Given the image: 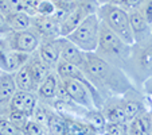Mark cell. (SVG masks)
Segmentation results:
<instances>
[{
	"mask_svg": "<svg viewBox=\"0 0 152 135\" xmlns=\"http://www.w3.org/2000/svg\"><path fill=\"white\" fill-rule=\"evenodd\" d=\"M63 118L66 122V134L65 135H100L82 118L73 115H63Z\"/></svg>",
	"mask_w": 152,
	"mask_h": 135,
	"instance_id": "16",
	"label": "cell"
},
{
	"mask_svg": "<svg viewBox=\"0 0 152 135\" xmlns=\"http://www.w3.org/2000/svg\"><path fill=\"white\" fill-rule=\"evenodd\" d=\"M94 53L102 60H105L106 62L124 70L125 63L129 58V53H131V45L123 41L105 24L101 23L98 46Z\"/></svg>",
	"mask_w": 152,
	"mask_h": 135,
	"instance_id": "3",
	"label": "cell"
},
{
	"mask_svg": "<svg viewBox=\"0 0 152 135\" xmlns=\"http://www.w3.org/2000/svg\"><path fill=\"white\" fill-rule=\"evenodd\" d=\"M6 20L11 31H23L32 26V16L24 11H16L6 15Z\"/></svg>",
	"mask_w": 152,
	"mask_h": 135,
	"instance_id": "19",
	"label": "cell"
},
{
	"mask_svg": "<svg viewBox=\"0 0 152 135\" xmlns=\"http://www.w3.org/2000/svg\"><path fill=\"white\" fill-rule=\"evenodd\" d=\"M58 84H59V76L57 75L55 70H53V72L42 81V84L38 86L37 95L42 103L50 104L57 99Z\"/></svg>",
	"mask_w": 152,
	"mask_h": 135,
	"instance_id": "14",
	"label": "cell"
},
{
	"mask_svg": "<svg viewBox=\"0 0 152 135\" xmlns=\"http://www.w3.org/2000/svg\"><path fill=\"white\" fill-rule=\"evenodd\" d=\"M31 54L14 52L7 45L4 37H0V70L7 73H15L26 65Z\"/></svg>",
	"mask_w": 152,
	"mask_h": 135,
	"instance_id": "7",
	"label": "cell"
},
{
	"mask_svg": "<svg viewBox=\"0 0 152 135\" xmlns=\"http://www.w3.org/2000/svg\"><path fill=\"white\" fill-rule=\"evenodd\" d=\"M102 135H112V134H106V132H105V134H102Z\"/></svg>",
	"mask_w": 152,
	"mask_h": 135,
	"instance_id": "36",
	"label": "cell"
},
{
	"mask_svg": "<svg viewBox=\"0 0 152 135\" xmlns=\"http://www.w3.org/2000/svg\"><path fill=\"white\" fill-rule=\"evenodd\" d=\"M10 31H11V30H10L8 24H7L6 15H4L3 12H0V37H4V35H7Z\"/></svg>",
	"mask_w": 152,
	"mask_h": 135,
	"instance_id": "30",
	"label": "cell"
},
{
	"mask_svg": "<svg viewBox=\"0 0 152 135\" xmlns=\"http://www.w3.org/2000/svg\"><path fill=\"white\" fill-rule=\"evenodd\" d=\"M4 39L11 50L26 54L35 53L42 42L40 37L32 29L23 31H10L7 35H4Z\"/></svg>",
	"mask_w": 152,
	"mask_h": 135,
	"instance_id": "6",
	"label": "cell"
},
{
	"mask_svg": "<svg viewBox=\"0 0 152 135\" xmlns=\"http://www.w3.org/2000/svg\"><path fill=\"white\" fill-rule=\"evenodd\" d=\"M15 75V81H16L18 91H27V92H35L38 91V84L34 78V75L31 72V68L27 61L26 65H23Z\"/></svg>",
	"mask_w": 152,
	"mask_h": 135,
	"instance_id": "18",
	"label": "cell"
},
{
	"mask_svg": "<svg viewBox=\"0 0 152 135\" xmlns=\"http://www.w3.org/2000/svg\"><path fill=\"white\" fill-rule=\"evenodd\" d=\"M28 65H30V68H31V72H32V75H34V78H35V81H37L38 86H39L40 84H42V81L53 72L49 66L42 61V58L39 57L38 52L32 53V54L30 55Z\"/></svg>",
	"mask_w": 152,
	"mask_h": 135,
	"instance_id": "20",
	"label": "cell"
},
{
	"mask_svg": "<svg viewBox=\"0 0 152 135\" xmlns=\"http://www.w3.org/2000/svg\"><path fill=\"white\" fill-rule=\"evenodd\" d=\"M100 29L101 22L98 19L97 14H92L86 18L77 29L73 30L66 38L72 41L74 45H77L82 52L94 53L98 46Z\"/></svg>",
	"mask_w": 152,
	"mask_h": 135,
	"instance_id": "5",
	"label": "cell"
},
{
	"mask_svg": "<svg viewBox=\"0 0 152 135\" xmlns=\"http://www.w3.org/2000/svg\"><path fill=\"white\" fill-rule=\"evenodd\" d=\"M105 132L112 135H129L128 123H108L105 127Z\"/></svg>",
	"mask_w": 152,
	"mask_h": 135,
	"instance_id": "26",
	"label": "cell"
},
{
	"mask_svg": "<svg viewBox=\"0 0 152 135\" xmlns=\"http://www.w3.org/2000/svg\"><path fill=\"white\" fill-rule=\"evenodd\" d=\"M104 116L108 123H128L125 111H124L121 96H110L101 107Z\"/></svg>",
	"mask_w": 152,
	"mask_h": 135,
	"instance_id": "9",
	"label": "cell"
},
{
	"mask_svg": "<svg viewBox=\"0 0 152 135\" xmlns=\"http://www.w3.org/2000/svg\"><path fill=\"white\" fill-rule=\"evenodd\" d=\"M124 72L128 75L136 88L141 85L152 76V37L141 42L131 45L129 58L125 63Z\"/></svg>",
	"mask_w": 152,
	"mask_h": 135,
	"instance_id": "2",
	"label": "cell"
},
{
	"mask_svg": "<svg viewBox=\"0 0 152 135\" xmlns=\"http://www.w3.org/2000/svg\"><path fill=\"white\" fill-rule=\"evenodd\" d=\"M59 38H58V39H51V41H42L37 50L39 57L42 58V61L46 63L51 70L57 69L58 62L61 61Z\"/></svg>",
	"mask_w": 152,
	"mask_h": 135,
	"instance_id": "10",
	"label": "cell"
},
{
	"mask_svg": "<svg viewBox=\"0 0 152 135\" xmlns=\"http://www.w3.org/2000/svg\"><path fill=\"white\" fill-rule=\"evenodd\" d=\"M38 103H39V97L35 92H27V91H18L14 95L11 103H10V108L12 111H20L24 112L27 115L31 116L34 109L37 108Z\"/></svg>",
	"mask_w": 152,
	"mask_h": 135,
	"instance_id": "11",
	"label": "cell"
},
{
	"mask_svg": "<svg viewBox=\"0 0 152 135\" xmlns=\"http://www.w3.org/2000/svg\"><path fill=\"white\" fill-rule=\"evenodd\" d=\"M97 16L102 24H105L109 30L117 34L123 41L129 45H133V34L131 30L129 14L120 6H115L110 3L101 4L97 10Z\"/></svg>",
	"mask_w": 152,
	"mask_h": 135,
	"instance_id": "4",
	"label": "cell"
},
{
	"mask_svg": "<svg viewBox=\"0 0 152 135\" xmlns=\"http://www.w3.org/2000/svg\"><path fill=\"white\" fill-rule=\"evenodd\" d=\"M31 29L39 35L42 41L58 39L61 37V23L54 16L35 15L32 16Z\"/></svg>",
	"mask_w": 152,
	"mask_h": 135,
	"instance_id": "8",
	"label": "cell"
},
{
	"mask_svg": "<svg viewBox=\"0 0 152 135\" xmlns=\"http://www.w3.org/2000/svg\"><path fill=\"white\" fill-rule=\"evenodd\" d=\"M0 73H1V70H0Z\"/></svg>",
	"mask_w": 152,
	"mask_h": 135,
	"instance_id": "39",
	"label": "cell"
},
{
	"mask_svg": "<svg viewBox=\"0 0 152 135\" xmlns=\"http://www.w3.org/2000/svg\"><path fill=\"white\" fill-rule=\"evenodd\" d=\"M151 31H152V26H151Z\"/></svg>",
	"mask_w": 152,
	"mask_h": 135,
	"instance_id": "38",
	"label": "cell"
},
{
	"mask_svg": "<svg viewBox=\"0 0 152 135\" xmlns=\"http://www.w3.org/2000/svg\"><path fill=\"white\" fill-rule=\"evenodd\" d=\"M18 92L16 81H15L14 73H7L1 72L0 73V101L10 108V103H11L14 95Z\"/></svg>",
	"mask_w": 152,
	"mask_h": 135,
	"instance_id": "17",
	"label": "cell"
},
{
	"mask_svg": "<svg viewBox=\"0 0 152 135\" xmlns=\"http://www.w3.org/2000/svg\"><path fill=\"white\" fill-rule=\"evenodd\" d=\"M98 3H100V6L101 4H105V3H108V1H109V0H97Z\"/></svg>",
	"mask_w": 152,
	"mask_h": 135,
	"instance_id": "34",
	"label": "cell"
},
{
	"mask_svg": "<svg viewBox=\"0 0 152 135\" xmlns=\"http://www.w3.org/2000/svg\"><path fill=\"white\" fill-rule=\"evenodd\" d=\"M6 115L8 116V119L12 122V124H14L15 127H18L19 130H22V131L26 128L27 123L31 120V116L27 115V114H24V112H20V111H12V109H8V112H7Z\"/></svg>",
	"mask_w": 152,
	"mask_h": 135,
	"instance_id": "23",
	"label": "cell"
},
{
	"mask_svg": "<svg viewBox=\"0 0 152 135\" xmlns=\"http://www.w3.org/2000/svg\"><path fill=\"white\" fill-rule=\"evenodd\" d=\"M59 45H61V60L81 68V65L83 63V60H85L86 53L82 52L77 45H74L66 37L59 38Z\"/></svg>",
	"mask_w": 152,
	"mask_h": 135,
	"instance_id": "12",
	"label": "cell"
},
{
	"mask_svg": "<svg viewBox=\"0 0 152 135\" xmlns=\"http://www.w3.org/2000/svg\"><path fill=\"white\" fill-rule=\"evenodd\" d=\"M108 3H110V4H115V6H120V7H121V4L124 3V0H109Z\"/></svg>",
	"mask_w": 152,
	"mask_h": 135,
	"instance_id": "33",
	"label": "cell"
},
{
	"mask_svg": "<svg viewBox=\"0 0 152 135\" xmlns=\"http://www.w3.org/2000/svg\"><path fill=\"white\" fill-rule=\"evenodd\" d=\"M82 119L88 122L100 135H102L105 132V127L108 124V122H106L105 116H104L102 111L100 108L86 109L85 114L82 115Z\"/></svg>",
	"mask_w": 152,
	"mask_h": 135,
	"instance_id": "21",
	"label": "cell"
},
{
	"mask_svg": "<svg viewBox=\"0 0 152 135\" xmlns=\"http://www.w3.org/2000/svg\"><path fill=\"white\" fill-rule=\"evenodd\" d=\"M141 92L147 96V97H152V76L141 85Z\"/></svg>",
	"mask_w": 152,
	"mask_h": 135,
	"instance_id": "31",
	"label": "cell"
},
{
	"mask_svg": "<svg viewBox=\"0 0 152 135\" xmlns=\"http://www.w3.org/2000/svg\"><path fill=\"white\" fill-rule=\"evenodd\" d=\"M129 135H152V114L151 108H145L136 118L128 122Z\"/></svg>",
	"mask_w": 152,
	"mask_h": 135,
	"instance_id": "15",
	"label": "cell"
},
{
	"mask_svg": "<svg viewBox=\"0 0 152 135\" xmlns=\"http://www.w3.org/2000/svg\"><path fill=\"white\" fill-rule=\"evenodd\" d=\"M81 69L104 100L110 96H121L129 89L136 88L121 68L106 62L96 53H86Z\"/></svg>",
	"mask_w": 152,
	"mask_h": 135,
	"instance_id": "1",
	"label": "cell"
},
{
	"mask_svg": "<svg viewBox=\"0 0 152 135\" xmlns=\"http://www.w3.org/2000/svg\"><path fill=\"white\" fill-rule=\"evenodd\" d=\"M7 112H8V108H7V107L0 101V116L4 115V114H7Z\"/></svg>",
	"mask_w": 152,
	"mask_h": 135,
	"instance_id": "32",
	"label": "cell"
},
{
	"mask_svg": "<svg viewBox=\"0 0 152 135\" xmlns=\"http://www.w3.org/2000/svg\"><path fill=\"white\" fill-rule=\"evenodd\" d=\"M129 14V22H131V30L133 34L135 42H141L152 37L151 24L145 20V18L139 11H131Z\"/></svg>",
	"mask_w": 152,
	"mask_h": 135,
	"instance_id": "13",
	"label": "cell"
},
{
	"mask_svg": "<svg viewBox=\"0 0 152 135\" xmlns=\"http://www.w3.org/2000/svg\"><path fill=\"white\" fill-rule=\"evenodd\" d=\"M0 135H26L22 130L15 127L12 122L8 119V116L4 115L0 116Z\"/></svg>",
	"mask_w": 152,
	"mask_h": 135,
	"instance_id": "24",
	"label": "cell"
},
{
	"mask_svg": "<svg viewBox=\"0 0 152 135\" xmlns=\"http://www.w3.org/2000/svg\"><path fill=\"white\" fill-rule=\"evenodd\" d=\"M143 1L144 0H124V3L121 4V8H124L126 12L137 11V10H140Z\"/></svg>",
	"mask_w": 152,
	"mask_h": 135,
	"instance_id": "29",
	"label": "cell"
},
{
	"mask_svg": "<svg viewBox=\"0 0 152 135\" xmlns=\"http://www.w3.org/2000/svg\"><path fill=\"white\" fill-rule=\"evenodd\" d=\"M50 112H51V107L47 105V104L42 103V101L39 100V103H38L37 108L34 109V112H32L31 115V120L37 122L38 124H40V126H43L47 130V124H49V118H50Z\"/></svg>",
	"mask_w": 152,
	"mask_h": 135,
	"instance_id": "22",
	"label": "cell"
},
{
	"mask_svg": "<svg viewBox=\"0 0 152 135\" xmlns=\"http://www.w3.org/2000/svg\"><path fill=\"white\" fill-rule=\"evenodd\" d=\"M16 11H24V0H0V12L7 15Z\"/></svg>",
	"mask_w": 152,
	"mask_h": 135,
	"instance_id": "25",
	"label": "cell"
},
{
	"mask_svg": "<svg viewBox=\"0 0 152 135\" xmlns=\"http://www.w3.org/2000/svg\"><path fill=\"white\" fill-rule=\"evenodd\" d=\"M55 14V6L51 0H40L38 4L37 15H45V16H54Z\"/></svg>",
	"mask_w": 152,
	"mask_h": 135,
	"instance_id": "27",
	"label": "cell"
},
{
	"mask_svg": "<svg viewBox=\"0 0 152 135\" xmlns=\"http://www.w3.org/2000/svg\"><path fill=\"white\" fill-rule=\"evenodd\" d=\"M148 101H149V107H152V97H148Z\"/></svg>",
	"mask_w": 152,
	"mask_h": 135,
	"instance_id": "35",
	"label": "cell"
},
{
	"mask_svg": "<svg viewBox=\"0 0 152 135\" xmlns=\"http://www.w3.org/2000/svg\"><path fill=\"white\" fill-rule=\"evenodd\" d=\"M139 11L141 12V15L145 18V20L152 26V0H144Z\"/></svg>",
	"mask_w": 152,
	"mask_h": 135,
	"instance_id": "28",
	"label": "cell"
},
{
	"mask_svg": "<svg viewBox=\"0 0 152 135\" xmlns=\"http://www.w3.org/2000/svg\"><path fill=\"white\" fill-rule=\"evenodd\" d=\"M149 108H151V114H152V107H149Z\"/></svg>",
	"mask_w": 152,
	"mask_h": 135,
	"instance_id": "37",
	"label": "cell"
}]
</instances>
